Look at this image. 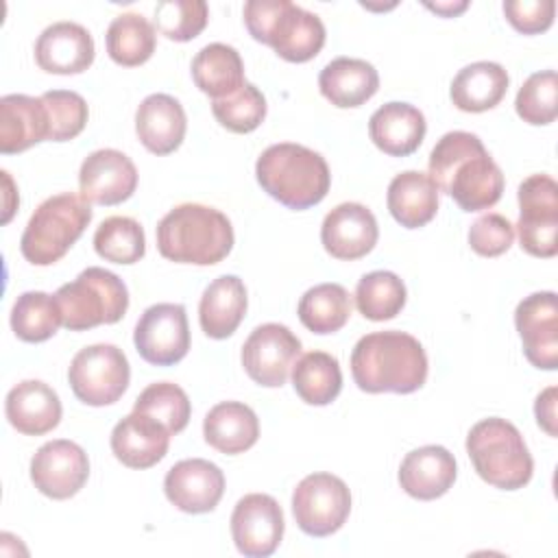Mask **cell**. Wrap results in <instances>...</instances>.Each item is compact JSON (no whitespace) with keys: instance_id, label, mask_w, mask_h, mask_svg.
Returning a JSON list of instances; mask_svg holds the SVG:
<instances>
[{"instance_id":"cell-1","label":"cell","mask_w":558,"mask_h":558,"mask_svg":"<svg viewBox=\"0 0 558 558\" xmlns=\"http://www.w3.org/2000/svg\"><path fill=\"white\" fill-rule=\"evenodd\" d=\"M427 166L438 192L449 194L462 211H482L501 198V168L475 133H445L432 148Z\"/></svg>"},{"instance_id":"cell-2","label":"cell","mask_w":558,"mask_h":558,"mask_svg":"<svg viewBox=\"0 0 558 558\" xmlns=\"http://www.w3.org/2000/svg\"><path fill=\"white\" fill-rule=\"evenodd\" d=\"M351 375L364 392L408 395L427 379L423 344L397 329L362 336L351 353Z\"/></svg>"},{"instance_id":"cell-3","label":"cell","mask_w":558,"mask_h":558,"mask_svg":"<svg viewBox=\"0 0 558 558\" xmlns=\"http://www.w3.org/2000/svg\"><path fill=\"white\" fill-rule=\"evenodd\" d=\"M157 248L166 259L177 264L211 266L231 253L233 227L214 207L183 203L159 220Z\"/></svg>"},{"instance_id":"cell-4","label":"cell","mask_w":558,"mask_h":558,"mask_svg":"<svg viewBox=\"0 0 558 558\" xmlns=\"http://www.w3.org/2000/svg\"><path fill=\"white\" fill-rule=\"evenodd\" d=\"M255 177L268 196L296 211L318 205L331 185L325 157L292 142L268 146L257 157Z\"/></svg>"},{"instance_id":"cell-5","label":"cell","mask_w":558,"mask_h":558,"mask_svg":"<svg viewBox=\"0 0 558 558\" xmlns=\"http://www.w3.org/2000/svg\"><path fill=\"white\" fill-rule=\"evenodd\" d=\"M244 24L253 39L292 63L314 59L325 46L323 20L290 0H248Z\"/></svg>"},{"instance_id":"cell-6","label":"cell","mask_w":558,"mask_h":558,"mask_svg":"<svg viewBox=\"0 0 558 558\" xmlns=\"http://www.w3.org/2000/svg\"><path fill=\"white\" fill-rule=\"evenodd\" d=\"M466 453L477 475L495 488L517 490L532 480L534 462L521 432L506 418L475 423L466 436Z\"/></svg>"},{"instance_id":"cell-7","label":"cell","mask_w":558,"mask_h":558,"mask_svg":"<svg viewBox=\"0 0 558 558\" xmlns=\"http://www.w3.org/2000/svg\"><path fill=\"white\" fill-rule=\"evenodd\" d=\"M92 222L89 203L72 192L46 198L28 218L20 240V251L35 266L59 262Z\"/></svg>"},{"instance_id":"cell-8","label":"cell","mask_w":558,"mask_h":558,"mask_svg":"<svg viewBox=\"0 0 558 558\" xmlns=\"http://www.w3.org/2000/svg\"><path fill=\"white\" fill-rule=\"evenodd\" d=\"M61 310L63 327L85 331L98 325L118 323L129 307V290L124 281L100 266L85 268L74 281L54 292Z\"/></svg>"},{"instance_id":"cell-9","label":"cell","mask_w":558,"mask_h":558,"mask_svg":"<svg viewBox=\"0 0 558 558\" xmlns=\"http://www.w3.org/2000/svg\"><path fill=\"white\" fill-rule=\"evenodd\" d=\"M129 360L116 344H89L81 349L68 368L72 392L85 405H111L129 388Z\"/></svg>"},{"instance_id":"cell-10","label":"cell","mask_w":558,"mask_h":558,"mask_svg":"<svg viewBox=\"0 0 558 558\" xmlns=\"http://www.w3.org/2000/svg\"><path fill=\"white\" fill-rule=\"evenodd\" d=\"M351 512L349 486L331 473L305 475L292 493L296 525L316 538L338 532Z\"/></svg>"},{"instance_id":"cell-11","label":"cell","mask_w":558,"mask_h":558,"mask_svg":"<svg viewBox=\"0 0 558 558\" xmlns=\"http://www.w3.org/2000/svg\"><path fill=\"white\" fill-rule=\"evenodd\" d=\"M519 242L534 257L558 253V183L549 174H532L519 185Z\"/></svg>"},{"instance_id":"cell-12","label":"cell","mask_w":558,"mask_h":558,"mask_svg":"<svg viewBox=\"0 0 558 558\" xmlns=\"http://www.w3.org/2000/svg\"><path fill=\"white\" fill-rule=\"evenodd\" d=\"M142 360L155 366H172L190 351V327L185 307L179 303H157L144 310L133 333Z\"/></svg>"},{"instance_id":"cell-13","label":"cell","mask_w":558,"mask_h":558,"mask_svg":"<svg viewBox=\"0 0 558 558\" xmlns=\"http://www.w3.org/2000/svg\"><path fill=\"white\" fill-rule=\"evenodd\" d=\"M301 353V340L279 323H266L251 331L242 347V366L246 375L266 388L286 384L292 364Z\"/></svg>"},{"instance_id":"cell-14","label":"cell","mask_w":558,"mask_h":558,"mask_svg":"<svg viewBox=\"0 0 558 558\" xmlns=\"http://www.w3.org/2000/svg\"><path fill=\"white\" fill-rule=\"evenodd\" d=\"M89 477V460L81 445L57 438L44 442L31 460V480L35 488L50 499L74 497Z\"/></svg>"},{"instance_id":"cell-15","label":"cell","mask_w":558,"mask_h":558,"mask_svg":"<svg viewBox=\"0 0 558 558\" xmlns=\"http://www.w3.org/2000/svg\"><path fill=\"white\" fill-rule=\"evenodd\" d=\"M283 512L275 497L264 493L244 495L231 514V536L240 554L266 558L283 538Z\"/></svg>"},{"instance_id":"cell-16","label":"cell","mask_w":558,"mask_h":558,"mask_svg":"<svg viewBox=\"0 0 558 558\" xmlns=\"http://www.w3.org/2000/svg\"><path fill=\"white\" fill-rule=\"evenodd\" d=\"M514 325L530 364L543 371L558 366V299L556 292H534L514 310Z\"/></svg>"},{"instance_id":"cell-17","label":"cell","mask_w":558,"mask_h":558,"mask_svg":"<svg viewBox=\"0 0 558 558\" xmlns=\"http://www.w3.org/2000/svg\"><path fill=\"white\" fill-rule=\"evenodd\" d=\"M163 490L168 501L181 512L203 514L218 506L225 493V475L214 462L190 458L168 469Z\"/></svg>"},{"instance_id":"cell-18","label":"cell","mask_w":558,"mask_h":558,"mask_svg":"<svg viewBox=\"0 0 558 558\" xmlns=\"http://www.w3.org/2000/svg\"><path fill=\"white\" fill-rule=\"evenodd\" d=\"M78 187L87 203L118 205L137 187L135 163L116 148L94 150L81 163Z\"/></svg>"},{"instance_id":"cell-19","label":"cell","mask_w":558,"mask_h":558,"mask_svg":"<svg viewBox=\"0 0 558 558\" xmlns=\"http://www.w3.org/2000/svg\"><path fill=\"white\" fill-rule=\"evenodd\" d=\"M377 238V220L362 203H340L325 216L320 227V242L325 251L344 262H353L371 253Z\"/></svg>"},{"instance_id":"cell-20","label":"cell","mask_w":558,"mask_h":558,"mask_svg":"<svg viewBox=\"0 0 558 558\" xmlns=\"http://www.w3.org/2000/svg\"><path fill=\"white\" fill-rule=\"evenodd\" d=\"M35 61L50 74H78L94 61V39L76 22H54L37 37Z\"/></svg>"},{"instance_id":"cell-21","label":"cell","mask_w":558,"mask_h":558,"mask_svg":"<svg viewBox=\"0 0 558 558\" xmlns=\"http://www.w3.org/2000/svg\"><path fill=\"white\" fill-rule=\"evenodd\" d=\"M170 436L172 434L159 421L133 410L116 423L111 451L129 469H148L168 453Z\"/></svg>"},{"instance_id":"cell-22","label":"cell","mask_w":558,"mask_h":558,"mask_svg":"<svg viewBox=\"0 0 558 558\" xmlns=\"http://www.w3.org/2000/svg\"><path fill=\"white\" fill-rule=\"evenodd\" d=\"M456 458L440 445H425L410 451L399 466L401 488L421 501L442 497L456 482Z\"/></svg>"},{"instance_id":"cell-23","label":"cell","mask_w":558,"mask_h":558,"mask_svg":"<svg viewBox=\"0 0 558 558\" xmlns=\"http://www.w3.org/2000/svg\"><path fill=\"white\" fill-rule=\"evenodd\" d=\"M185 111L170 94H150L135 111L137 137L153 155L174 153L185 137Z\"/></svg>"},{"instance_id":"cell-24","label":"cell","mask_w":558,"mask_h":558,"mask_svg":"<svg viewBox=\"0 0 558 558\" xmlns=\"http://www.w3.org/2000/svg\"><path fill=\"white\" fill-rule=\"evenodd\" d=\"M4 414L20 434L41 436L59 425L61 401L48 384L39 379H24L9 390Z\"/></svg>"},{"instance_id":"cell-25","label":"cell","mask_w":558,"mask_h":558,"mask_svg":"<svg viewBox=\"0 0 558 558\" xmlns=\"http://www.w3.org/2000/svg\"><path fill=\"white\" fill-rule=\"evenodd\" d=\"M48 111L41 96L7 94L0 98V153H22L48 140Z\"/></svg>"},{"instance_id":"cell-26","label":"cell","mask_w":558,"mask_h":558,"mask_svg":"<svg viewBox=\"0 0 558 558\" xmlns=\"http://www.w3.org/2000/svg\"><path fill=\"white\" fill-rule=\"evenodd\" d=\"M427 124L425 116L408 102H386L368 120V135L373 144L390 157L412 155L423 137Z\"/></svg>"},{"instance_id":"cell-27","label":"cell","mask_w":558,"mask_h":558,"mask_svg":"<svg viewBox=\"0 0 558 558\" xmlns=\"http://www.w3.org/2000/svg\"><path fill=\"white\" fill-rule=\"evenodd\" d=\"M318 87L320 94L340 109L360 107L375 96L379 87V74L364 59L338 57L320 70Z\"/></svg>"},{"instance_id":"cell-28","label":"cell","mask_w":558,"mask_h":558,"mask_svg":"<svg viewBox=\"0 0 558 558\" xmlns=\"http://www.w3.org/2000/svg\"><path fill=\"white\" fill-rule=\"evenodd\" d=\"M246 314V288L240 277L222 275L214 279L198 303L201 329L214 338H229Z\"/></svg>"},{"instance_id":"cell-29","label":"cell","mask_w":558,"mask_h":558,"mask_svg":"<svg viewBox=\"0 0 558 558\" xmlns=\"http://www.w3.org/2000/svg\"><path fill=\"white\" fill-rule=\"evenodd\" d=\"M203 436L220 453H244L259 438V421L246 403L220 401L205 414Z\"/></svg>"},{"instance_id":"cell-30","label":"cell","mask_w":558,"mask_h":558,"mask_svg":"<svg viewBox=\"0 0 558 558\" xmlns=\"http://www.w3.org/2000/svg\"><path fill=\"white\" fill-rule=\"evenodd\" d=\"M508 72L495 61L464 65L451 81V102L466 113H482L501 102L508 92Z\"/></svg>"},{"instance_id":"cell-31","label":"cell","mask_w":558,"mask_h":558,"mask_svg":"<svg viewBox=\"0 0 558 558\" xmlns=\"http://www.w3.org/2000/svg\"><path fill=\"white\" fill-rule=\"evenodd\" d=\"M386 203L388 211L401 227L418 229L438 211V187L429 174L405 170L390 181Z\"/></svg>"},{"instance_id":"cell-32","label":"cell","mask_w":558,"mask_h":558,"mask_svg":"<svg viewBox=\"0 0 558 558\" xmlns=\"http://www.w3.org/2000/svg\"><path fill=\"white\" fill-rule=\"evenodd\" d=\"M192 78L196 87L214 100L235 94L244 81V63L233 46L214 41L203 46L192 59Z\"/></svg>"},{"instance_id":"cell-33","label":"cell","mask_w":558,"mask_h":558,"mask_svg":"<svg viewBox=\"0 0 558 558\" xmlns=\"http://www.w3.org/2000/svg\"><path fill=\"white\" fill-rule=\"evenodd\" d=\"M292 386L310 405L331 403L342 388V371L338 360L325 351L303 353L292 364Z\"/></svg>"},{"instance_id":"cell-34","label":"cell","mask_w":558,"mask_h":558,"mask_svg":"<svg viewBox=\"0 0 558 558\" xmlns=\"http://www.w3.org/2000/svg\"><path fill=\"white\" fill-rule=\"evenodd\" d=\"M109 57L124 68L146 63L157 44L155 26L140 13H120L111 20L105 35Z\"/></svg>"},{"instance_id":"cell-35","label":"cell","mask_w":558,"mask_h":558,"mask_svg":"<svg viewBox=\"0 0 558 558\" xmlns=\"http://www.w3.org/2000/svg\"><path fill=\"white\" fill-rule=\"evenodd\" d=\"M299 318L314 333L340 331L351 316V296L340 283H318L299 301Z\"/></svg>"},{"instance_id":"cell-36","label":"cell","mask_w":558,"mask_h":558,"mask_svg":"<svg viewBox=\"0 0 558 558\" xmlns=\"http://www.w3.org/2000/svg\"><path fill=\"white\" fill-rule=\"evenodd\" d=\"M59 325H63V318L54 296L31 290L15 299L11 310V329L20 340L44 342L57 333Z\"/></svg>"},{"instance_id":"cell-37","label":"cell","mask_w":558,"mask_h":558,"mask_svg":"<svg viewBox=\"0 0 558 558\" xmlns=\"http://www.w3.org/2000/svg\"><path fill=\"white\" fill-rule=\"evenodd\" d=\"M405 286L390 270H373L357 281L355 305L368 320H390L405 305Z\"/></svg>"},{"instance_id":"cell-38","label":"cell","mask_w":558,"mask_h":558,"mask_svg":"<svg viewBox=\"0 0 558 558\" xmlns=\"http://www.w3.org/2000/svg\"><path fill=\"white\" fill-rule=\"evenodd\" d=\"M96 253L113 264H135L144 257L146 238L135 218L111 216L105 218L94 233Z\"/></svg>"},{"instance_id":"cell-39","label":"cell","mask_w":558,"mask_h":558,"mask_svg":"<svg viewBox=\"0 0 558 558\" xmlns=\"http://www.w3.org/2000/svg\"><path fill=\"white\" fill-rule=\"evenodd\" d=\"M133 410L153 416L170 434L183 432L192 414V405L185 390L172 381H157L146 386L135 399Z\"/></svg>"},{"instance_id":"cell-40","label":"cell","mask_w":558,"mask_h":558,"mask_svg":"<svg viewBox=\"0 0 558 558\" xmlns=\"http://www.w3.org/2000/svg\"><path fill=\"white\" fill-rule=\"evenodd\" d=\"M514 109L519 118L527 124L541 126L549 124L558 116V76L554 70L534 72L521 85Z\"/></svg>"},{"instance_id":"cell-41","label":"cell","mask_w":558,"mask_h":558,"mask_svg":"<svg viewBox=\"0 0 558 558\" xmlns=\"http://www.w3.org/2000/svg\"><path fill=\"white\" fill-rule=\"evenodd\" d=\"M211 113L227 131L251 133L266 118V98L253 83H244L235 94L211 100Z\"/></svg>"},{"instance_id":"cell-42","label":"cell","mask_w":558,"mask_h":558,"mask_svg":"<svg viewBox=\"0 0 558 558\" xmlns=\"http://www.w3.org/2000/svg\"><path fill=\"white\" fill-rule=\"evenodd\" d=\"M209 9L203 0H166L155 7L157 31L172 41H190L207 26Z\"/></svg>"},{"instance_id":"cell-43","label":"cell","mask_w":558,"mask_h":558,"mask_svg":"<svg viewBox=\"0 0 558 558\" xmlns=\"http://www.w3.org/2000/svg\"><path fill=\"white\" fill-rule=\"evenodd\" d=\"M41 100L48 111L50 142H68L74 140L87 124V102L81 94L72 89H50L41 94Z\"/></svg>"},{"instance_id":"cell-44","label":"cell","mask_w":558,"mask_h":558,"mask_svg":"<svg viewBox=\"0 0 558 558\" xmlns=\"http://www.w3.org/2000/svg\"><path fill=\"white\" fill-rule=\"evenodd\" d=\"M514 242V227L501 214H484L469 229V244L482 257H497Z\"/></svg>"},{"instance_id":"cell-45","label":"cell","mask_w":558,"mask_h":558,"mask_svg":"<svg viewBox=\"0 0 558 558\" xmlns=\"http://www.w3.org/2000/svg\"><path fill=\"white\" fill-rule=\"evenodd\" d=\"M506 20L523 35H536L551 26L556 2L554 0H508L504 2Z\"/></svg>"},{"instance_id":"cell-46","label":"cell","mask_w":558,"mask_h":558,"mask_svg":"<svg viewBox=\"0 0 558 558\" xmlns=\"http://www.w3.org/2000/svg\"><path fill=\"white\" fill-rule=\"evenodd\" d=\"M556 395H558V388H556V386H549V388H545V390L536 397V403H534L536 421H538V425H541L549 436H556V434H558V429H556Z\"/></svg>"},{"instance_id":"cell-47","label":"cell","mask_w":558,"mask_h":558,"mask_svg":"<svg viewBox=\"0 0 558 558\" xmlns=\"http://www.w3.org/2000/svg\"><path fill=\"white\" fill-rule=\"evenodd\" d=\"M427 9H432V11H436V13L445 15V17H453L456 13H460V11L466 9V2H458V4H451V2L440 4V2H436V4H427Z\"/></svg>"}]
</instances>
